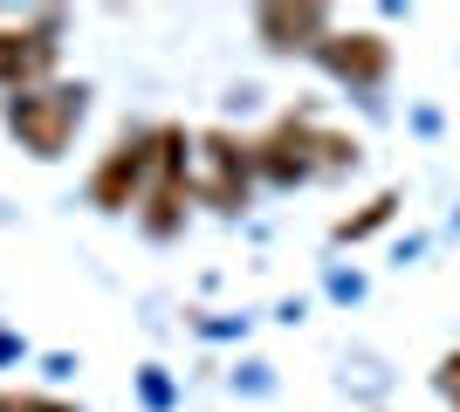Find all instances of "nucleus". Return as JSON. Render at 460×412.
<instances>
[{"label": "nucleus", "mask_w": 460, "mask_h": 412, "mask_svg": "<svg viewBox=\"0 0 460 412\" xmlns=\"http://www.w3.org/2000/svg\"><path fill=\"white\" fill-rule=\"evenodd\" d=\"M83 110H90V90L83 83H35V90H14L7 97V131L21 137V152L35 158H62L69 137H76Z\"/></svg>", "instance_id": "nucleus-1"}, {"label": "nucleus", "mask_w": 460, "mask_h": 412, "mask_svg": "<svg viewBox=\"0 0 460 412\" xmlns=\"http://www.w3.org/2000/svg\"><path fill=\"white\" fill-rule=\"evenodd\" d=\"M186 131L179 124H158L152 131V179H145V234L152 241H172L179 220H186Z\"/></svg>", "instance_id": "nucleus-2"}, {"label": "nucleus", "mask_w": 460, "mask_h": 412, "mask_svg": "<svg viewBox=\"0 0 460 412\" xmlns=\"http://www.w3.org/2000/svg\"><path fill=\"white\" fill-rule=\"evenodd\" d=\"M145 179H152V131H124L90 172V199L103 214H124V206L145 199Z\"/></svg>", "instance_id": "nucleus-3"}, {"label": "nucleus", "mask_w": 460, "mask_h": 412, "mask_svg": "<svg viewBox=\"0 0 460 412\" xmlns=\"http://www.w3.org/2000/svg\"><path fill=\"white\" fill-rule=\"evenodd\" d=\"M49 69H56V21L0 28V83H7V97H14V90H35Z\"/></svg>", "instance_id": "nucleus-4"}, {"label": "nucleus", "mask_w": 460, "mask_h": 412, "mask_svg": "<svg viewBox=\"0 0 460 412\" xmlns=\"http://www.w3.org/2000/svg\"><path fill=\"white\" fill-rule=\"evenodd\" d=\"M207 206H220V214H234L241 199H248V172H254V152L248 145H234V137L213 131L207 137Z\"/></svg>", "instance_id": "nucleus-5"}, {"label": "nucleus", "mask_w": 460, "mask_h": 412, "mask_svg": "<svg viewBox=\"0 0 460 412\" xmlns=\"http://www.w3.org/2000/svg\"><path fill=\"white\" fill-rule=\"evenodd\" d=\"M316 56L330 62V76H344V83H378L385 76V41L378 35H323V48Z\"/></svg>", "instance_id": "nucleus-6"}, {"label": "nucleus", "mask_w": 460, "mask_h": 412, "mask_svg": "<svg viewBox=\"0 0 460 412\" xmlns=\"http://www.w3.org/2000/svg\"><path fill=\"white\" fill-rule=\"evenodd\" d=\"M254 35L269 48H323V7H261L254 14Z\"/></svg>", "instance_id": "nucleus-7"}, {"label": "nucleus", "mask_w": 460, "mask_h": 412, "mask_svg": "<svg viewBox=\"0 0 460 412\" xmlns=\"http://www.w3.org/2000/svg\"><path fill=\"white\" fill-rule=\"evenodd\" d=\"M392 206H399V199H392V193H378V199H371V206H365L358 220H344V227H337V241H358V234H371V227H385V220H392Z\"/></svg>", "instance_id": "nucleus-8"}, {"label": "nucleus", "mask_w": 460, "mask_h": 412, "mask_svg": "<svg viewBox=\"0 0 460 412\" xmlns=\"http://www.w3.org/2000/svg\"><path fill=\"white\" fill-rule=\"evenodd\" d=\"M440 385H447V392L460 399V357H447V364H440Z\"/></svg>", "instance_id": "nucleus-9"}]
</instances>
